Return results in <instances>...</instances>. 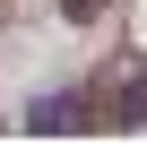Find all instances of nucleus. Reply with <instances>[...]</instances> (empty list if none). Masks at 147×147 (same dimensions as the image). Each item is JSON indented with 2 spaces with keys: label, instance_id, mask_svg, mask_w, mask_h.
<instances>
[{
  "label": "nucleus",
  "instance_id": "f257e3e1",
  "mask_svg": "<svg viewBox=\"0 0 147 147\" xmlns=\"http://www.w3.org/2000/svg\"><path fill=\"white\" fill-rule=\"evenodd\" d=\"M69 113H78V104H69V95H43V104H35V130H78V121H69Z\"/></svg>",
  "mask_w": 147,
  "mask_h": 147
},
{
  "label": "nucleus",
  "instance_id": "f03ea898",
  "mask_svg": "<svg viewBox=\"0 0 147 147\" xmlns=\"http://www.w3.org/2000/svg\"><path fill=\"white\" fill-rule=\"evenodd\" d=\"M61 9H69V18H95V9H104V0H61Z\"/></svg>",
  "mask_w": 147,
  "mask_h": 147
}]
</instances>
